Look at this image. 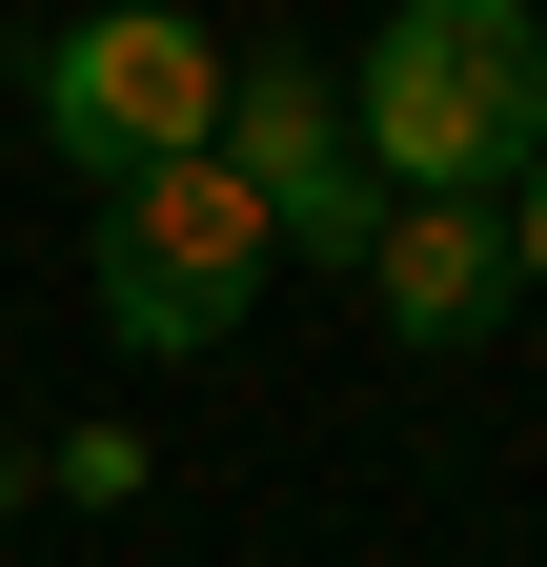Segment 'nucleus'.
<instances>
[{
	"mask_svg": "<svg viewBox=\"0 0 547 567\" xmlns=\"http://www.w3.org/2000/svg\"><path fill=\"white\" fill-rule=\"evenodd\" d=\"M365 305L405 344H466L507 305V203H385V244H365Z\"/></svg>",
	"mask_w": 547,
	"mask_h": 567,
	"instance_id": "5",
	"label": "nucleus"
},
{
	"mask_svg": "<svg viewBox=\"0 0 547 567\" xmlns=\"http://www.w3.org/2000/svg\"><path fill=\"white\" fill-rule=\"evenodd\" d=\"M203 163H224V183L264 203V244H305V264H365V244H385V183H365L324 61H224V142H203Z\"/></svg>",
	"mask_w": 547,
	"mask_h": 567,
	"instance_id": "4",
	"label": "nucleus"
},
{
	"mask_svg": "<svg viewBox=\"0 0 547 567\" xmlns=\"http://www.w3.org/2000/svg\"><path fill=\"white\" fill-rule=\"evenodd\" d=\"M345 142L385 203H507L547 163V21L527 0H385V41L345 61Z\"/></svg>",
	"mask_w": 547,
	"mask_h": 567,
	"instance_id": "1",
	"label": "nucleus"
},
{
	"mask_svg": "<svg viewBox=\"0 0 547 567\" xmlns=\"http://www.w3.org/2000/svg\"><path fill=\"white\" fill-rule=\"evenodd\" d=\"M264 264H285V244H264V203H244L224 163L102 183V324H122V344H163V365H183V344H224V324L264 305Z\"/></svg>",
	"mask_w": 547,
	"mask_h": 567,
	"instance_id": "2",
	"label": "nucleus"
},
{
	"mask_svg": "<svg viewBox=\"0 0 547 567\" xmlns=\"http://www.w3.org/2000/svg\"><path fill=\"white\" fill-rule=\"evenodd\" d=\"M507 284H527V305H547V163L507 183Z\"/></svg>",
	"mask_w": 547,
	"mask_h": 567,
	"instance_id": "6",
	"label": "nucleus"
},
{
	"mask_svg": "<svg viewBox=\"0 0 547 567\" xmlns=\"http://www.w3.org/2000/svg\"><path fill=\"white\" fill-rule=\"evenodd\" d=\"M21 82H41V122L82 142L102 183H163V163H203V142H224V41H203V21H163V0L61 21Z\"/></svg>",
	"mask_w": 547,
	"mask_h": 567,
	"instance_id": "3",
	"label": "nucleus"
}]
</instances>
